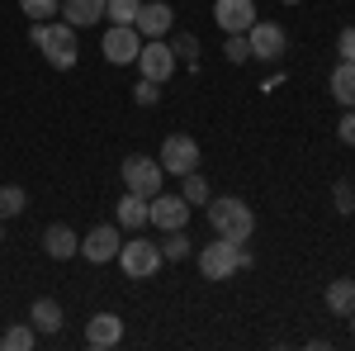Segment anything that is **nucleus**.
<instances>
[{
  "mask_svg": "<svg viewBox=\"0 0 355 351\" xmlns=\"http://www.w3.org/2000/svg\"><path fill=\"white\" fill-rule=\"evenodd\" d=\"M327 309L336 313V318H351L355 313V280H346V275L331 280L327 285Z\"/></svg>",
  "mask_w": 355,
  "mask_h": 351,
  "instance_id": "obj_18",
  "label": "nucleus"
},
{
  "mask_svg": "<svg viewBox=\"0 0 355 351\" xmlns=\"http://www.w3.org/2000/svg\"><path fill=\"white\" fill-rule=\"evenodd\" d=\"M336 133H341V142H346V147H355V109H346V114H341V129H336Z\"/></svg>",
  "mask_w": 355,
  "mask_h": 351,
  "instance_id": "obj_32",
  "label": "nucleus"
},
{
  "mask_svg": "<svg viewBox=\"0 0 355 351\" xmlns=\"http://www.w3.org/2000/svg\"><path fill=\"white\" fill-rule=\"evenodd\" d=\"M171 24H175V10L166 0H142V10H137V19H133V28L142 38H166Z\"/></svg>",
  "mask_w": 355,
  "mask_h": 351,
  "instance_id": "obj_11",
  "label": "nucleus"
},
{
  "mask_svg": "<svg viewBox=\"0 0 355 351\" xmlns=\"http://www.w3.org/2000/svg\"><path fill=\"white\" fill-rule=\"evenodd\" d=\"M19 10H24L33 24H43V19H53V15H62V0H19Z\"/></svg>",
  "mask_w": 355,
  "mask_h": 351,
  "instance_id": "obj_27",
  "label": "nucleus"
},
{
  "mask_svg": "<svg viewBox=\"0 0 355 351\" xmlns=\"http://www.w3.org/2000/svg\"><path fill=\"white\" fill-rule=\"evenodd\" d=\"M0 243H5V233H0Z\"/></svg>",
  "mask_w": 355,
  "mask_h": 351,
  "instance_id": "obj_35",
  "label": "nucleus"
},
{
  "mask_svg": "<svg viewBox=\"0 0 355 351\" xmlns=\"http://www.w3.org/2000/svg\"><path fill=\"white\" fill-rule=\"evenodd\" d=\"M209 223H214V233L227 238V243H251V233H256V214H251V204L237 199V195H223V199L209 195Z\"/></svg>",
  "mask_w": 355,
  "mask_h": 351,
  "instance_id": "obj_1",
  "label": "nucleus"
},
{
  "mask_svg": "<svg viewBox=\"0 0 355 351\" xmlns=\"http://www.w3.org/2000/svg\"><path fill=\"white\" fill-rule=\"evenodd\" d=\"M331 199H336V209H341V214H351V209H355V190H351V181H341V186L331 190Z\"/></svg>",
  "mask_w": 355,
  "mask_h": 351,
  "instance_id": "obj_30",
  "label": "nucleus"
},
{
  "mask_svg": "<svg viewBox=\"0 0 355 351\" xmlns=\"http://www.w3.org/2000/svg\"><path fill=\"white\" fill-rule=\"evenodd\" d=\"M28 323H33V332H57V327H62V304H57V299H33Z\"/></svg>",
  "mask_w": 355,
  "mask_h": 351,
  "instance_id": "obj_20",
  "label": "nucleus"
},
{
  "mask_svg": "<svg viewBox=\"0 0 355 351\" xmlns=\"http://www.w3.org/2000/svg\"><path fill=\"white\" fill-rule=\"evenodd\" d=\"M114 218H119V228H128V233H142L147 223H152V199L147 195H123L119 199V209H114Z\"/></svg>",
  "mask_w": 355,
  "mask_h": 351,
  "instance_id": "obj_15",
  "label": "nucleus"
},
{
  "mask_svg": "<svg viewBox=\"0 0 355 351\" xmlns=\"http://www.w3.org/2000/svg\"><path fill=\"white\" fill-rule=\"evenodd\" d=\"M133 100H137V105H157V100H162V85H157V81H147V76H142V81L133 85Z\"/></svg>",
  "mask_w": 355,
  "mask_h": 351,
  "instance_id": "obj_29",
  "label": "nucleus"
},
{
  "mask_svg": "<svg viewBox=\"0 0 355 351\" xmlns=\"http://www.w3.org/2000/svg\"><path fill=\"white\" fill-rule=\"evenodd\" d=\"M119 176H123V186L133 190V195H162V181H166V171L162 162H152V157H128V162L119 166Z\"/></svg>",
  "mask_w": 355,
  "mask_h": 351,
  "instance_id": "obj_5",
  "label": "nucleus"
},
{
  "mask_svg": "<svg viewBox=\"0 0 355 351\" xmlns=\"http://www.w3.org/2000/svg\"><path fill=\"white\" fill-rule=\"evenodd\" d=\"M162 171H171V176H190L194 166H199V142H194L190 133H171L162 142Z\"/></svg>",
  "mask_w": 355,
  "mask_h": 351,
  "instance_id": "obj_6",
  "label": "nucleus"
},
{
  "mask_svg": "<svg viewBox=\"0 0 355 351\" xmlns=\"http://www.w3.org/2000/svg\"><path fill=\"white\" fill-rule=\"evenodd\" d=\"M331 95L341 109H355V62H336L331 72Z\"/></svg>",
  "mask_w": 355,
  "mask_h": 351,
  "instance_id": "obj_19",
  "label": "nucleus"
},
{
  "mask_svg": "<svg viewBox=\"0 0 355 351\" xmlns=\"http://www.w3.org/2000/svg\"><path fill=\"white\" fill-rule=\"evenodd\" d=\"M137 10H142V0H105V19L110 24H133Z\"/></svg>",
  "mask_w": 355,
  "mask_h": 351,
  "instance_id": "obj_23",
  "label": "nucleus"
},
{
  "mask_svg": "<svg viewBox=\"0 0 355 351\" xmlns=\"http://www.w3.org/2000/svg\"><path fill=\"white\" fill-rule=\"evenodd\" d=\"M119 266H123V275H128V280H152V275L166 266L162 243H147V238L123 243V247H119Z\"/></svg>",
  "mask_w": 355,
  "mask_h": 351,
  "instance_id": "obj_4",
  "label": "nucleus"
},
{
  "mask_svg": "<svg viewBox=\"0 0 355 351\" xmlns=\"http://www.w3.org/2000/svg\"><path fill=\"white\" fill-rule=\"evenodd\" d=\"M137 67H142V76L147 81H171V72H175V53H171V43L162 38H142V48H137Z\"/></svg>",
  "mask_w": 355,
  "mask_h": 351,
  "instance_id": "obj_8",
  "label": "nucleus"
},
{
  "mask_svg": "<svg viewBox=\"0 0 355 351\" xmlns=\"http://www.w3.org/2000/svg\"><path fill=\"white\" fill-rule=\"evenodd\" d=\"M123 342V318L119 313H95L90 323H85V347H95V351H110Z\"/></svg>",
  "mask_w": 355,
  "mask_h": 351,
  "instance_id": "obj_14",
  "label": "nucleus"
},
{
  "mask_svg": "<svg viewBox=\"0 0 355 351\" xmlns=\"http://www.w3.org/2000/svg\"><path fill=\"white\" fill-rule=\"evenodd\" d=\"M43 252H48L53 261H67V256H76V252H81V238H76L67 223H53V228L43 233Z\"/></svg>",
  "mask_w": 355,
  "mask_h": 351,
  "instance_id": "obj_16",
  "label": "nucleus"
},
{
  "mask_svg": "<svg viewBox=\"0 0 355 351\" xmlns=\"http://www.w3.org/2000/svg\"><path fill=\"white\" fill-rule=\"evenodd\" d=\"M190 223V204H185V195H152V228H185Z\"/></svg>",
  "mask_w": 355,
  "mask_h": 351,
  "instance_id": "obj_12",
  "label": "nucleus"
},
{
  "mask_svg": "<svg viewBox=\"0 0 355 351\" xmlns=\"http://www.w3.org/2000/svg\"><path fill=\"white\" fill-rule=\"evenodd\" d=\"M251 266V252H246V243H227V238H218V243H209L204 252H199V270H204V280H232L237 270Z\"/></svg>",
  "mask_w": 355,
  "mask_h": 351,
  "instance_id": "obj_3",
  "label": "nucleus"
},
{
  "mask_svg": "<svg viewBox=\"0 0 355 351\" xmlns=\"http://www.w3.org/2000/svg\"><path fill=\"white\" fill-rule=\"evenodd\" d=\"M137 48H142V33H137L133 24H110L105 43H100V53L110 57L114 67H128V62H137Z\"/></svg>",
  "mask_w": 355,
  "mask_h": 351,
  "instance_id": "obj_9",
  "label": "nucleus"
},
{
  "mask_svg": "<svg viewBox=\"0 0 355 351\" xmlns=\"http://www.w3.org/2000/svg\"><path fill=\"white\" fill-rule=\"evenodd\" d=\"M171 53H175V62H180V57H185V62H194L199 38H194V33H175V38H171Z\"/></svg>",
  "mask_w": 355,
  "mask_h": 351,
  "instance_id": "obj_28",
  "label": "nucleus"
},
{
  "mask_svg": "<svg viewBox=\"0 0 355 351\" xmlns=\"http://www.w3.org/2000/svg\"><path fill=\"white\" fill-rule=\"evenodd\" d=\"M24 204H28L24 186H0V223L15 218V214H24Z\"/></svg>",
  "mask_w": 355,
  "mask_h": 351,
  "instance_id": "obj_21",
  "label": "nucleus"
},
{
  "mask_svg": "<svg viewBox=\"0 0 355 351\" xmlns=\"http://www.w3.org/2000/svg\"><path fill=\"white\" fill-rule=\"evenodd\" d=\"M0 347H5V351H28V347H33V323L5 327V332H0Z\"/></svg>",
  "mask_w": 355,
  "mask_h": 351,
  "instance_id": "obj_22",
  "label": "nucleus"
},
{
  "mask_svg": "<svg viewBox=\"0 0 355 351\" xmlns=\"http://www.w3.org/2000/svg\"><path fill=\"white\" fill-rule=\"evenodd\" d=\"M162 256L166 261H185L190 256V238H185V228H171L162 238Z\"/></svg>",
  "mask_w": 355,
  "mask_h": 351,
  "instance_id": "obj_24",
  "label": "nucleus"
},
{
  "mask_svg": "<svg viewBox=\"0 0 355 351\" xmlns=\"http://www.w3.org/2000/svg\"><path fill=\"white\" fill-rule=\"evenodd\" d=\"M246 43H251V57H261V62H279L284 48H289V33L270 19H256V24L246 28Z\"/></svg>",
  "mask_w": 355,
  "mask_h": 351,
  "instance_id": "obj_7",
  "label": "nucleus"
},
{
  "mask_svg": "<svg viewBox=\"0 0 355 351\" xmlns=\"http://www.w3.org/2000/svg\"><path fill=\"white\" fill-rule=\"evenodd\" d=\"M119 228H114V223H100V228H90V233H85L81 238V256L85 261H95V266H105V261H114V256H119Z\"/></svg>",
  "mask_w": 355,
  "mask_h": 351,
  "instance_id": "obj_10",
  "label": "nucleus"
},
{
  "mask_svg": "<svg viewBox=\"0 0 355 351\" xmlns=\"http://www.w3.org/2000/svg\"><path fill=\"white\" fill-rule=\"evenodd\" d=\"M336 53H341V62H355V28H341V38H336Z\"/></svg>",
  "mask_w": 355,
  "mask_h": 351,
  "instance_id": "obj_31",
  "label": "nucleus"
},
{
  "mask_svg": "<svg viewBox=\"0 0 355 351\" xmlns=\"http://www.w3.org/2000/svg\"><path fill=\"white\" fill-rule=\"evenodd\" d=\"M284 5H299V0H284Z\"/></svg>",
  "mask_w": 355,
  "mask_h": 351,
  "instance_id": "obj_34",
  "label": "nucleus"
},
{
  "mask_svg": "<svg viewBox=\"0 0 355 351\" xmlns=\"http://www.w3.org/2000/svg\"><path fill=\"white\" fill-rule=\"evenodd\" d=\"M223 57H227L232 67L251 62V43H246V33H223Z\"/></svg>",
  "mask_w": 355,
  "mask_h": 351,
  "instance_id": "obj_25",
  "label": "nucleus"
},
{
  "mask_svg": "<svg viewBox=\"0 0 355 351\" xmlns=\"http://www.w3.org/2000/svg\"><path fill=\"white\" fill-rule=\"evenodd\" d=\"M28 38H33V48L48 57V67H57V72H71L76 67V28L67 24H53V19H43V24L28 28Z\"/></svg>",
  "mask_w": 355,
  "mask_h": 351,
  "instance_id": "obj_2",
  "label": "nucleus"
},
{
  "mask_svg": "<svg viewBox=\"0 0 355 351\" xmlns=\"http://www.w3.org/2000/svg\"><path fill=\"white\" fill-rule=\"evenodd\" d=\"M180 181H185V190H180V195H185V204H209V195H214V190H209V181H204L199 171L180 176Z\"/></svg>",
  "mask_w": 355,
  "mask_h": 351,
  "instance_id": "obj_26",
  "label": "nucleus"
},
{
  "mask_svg": "<svg viewBox=\"0 0 355 351\" xmlns=\"http://www.w3.org/2000/svg\"><path fill=\"white\" fill-rule=\"evenodd\" d=\"M351 332H355V313H351Z\"/></svg>",
  "mask_w": 355,
  "mask_h": 351,
  "instance_id": "obj_33",
  "label": "nucleus"
},
{
  "mask_svg": "<svg viewBox=\"0 0 355 351\" xmlns=\"http://www.w3.org/2000/svg\"><path fill=\"white\" fill-rule=\"evenodd\" d=\"M214 19L223 33H246L256 24V5L251 0H214Z\"/></svg>",
  "mask_w": 355,
  "mask_h": 351,
  "instance_id": "obj_13",
  "label": "nucleus"
},
{
  "mask_svg": "<svg viewBox=\"0 0 355 351\" xmlns=\"http://www.w3.org/2000/svg\"><path fill=\"white\" fill-rule=\"evenodd\" d=\"M62 19L71 28H90L105 19V0H62Z\"/></svg>",
  "mask_w": 355,
  "mask_h": 351,
  "instance_id": "obj_17",
  "label": "nucleus"
}]
</instances>
